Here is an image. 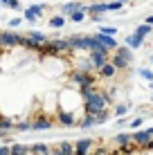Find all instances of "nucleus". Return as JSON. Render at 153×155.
Instances as JSON below:
<instances>
[{"mask_svg": "<svg viewBox=\"0 0 153 155\" xmlns=\"http://www.w3.org/2000/svg\"><path fill=\"white\" fill-rule=\"evenodd\" d=\"M70 81L77 88H97V74H88V72H79L70 70Z\"/></svg>", "mask_w": 153, "mask_h": 155, "instance_id": "1", "label": "nucleus"}, {"mask_svg": "<svg viewBox=\"0 0 153 155\" xmlns=\"http://www.w3.org/2000/svg\"><path fill=\"white\" fill-rule=\"evenodd\" d=\"M20 45V34H16L12 29H2L0 31V47L5 50H12V47H18Z\"/></svg>", "mask_w": 153, "mask_h": 155, "instance_id": "2", "label": "nucleus"}, {"mask_svg": "<svg viewBox=\"0 0 153 155\" xmlns=\"http://www.w3.org/2000/svg\"><path fill=\"white\" fill-rule=\"evenodd\" d=\"M131 140H133V144H138V146L153 148V137H149L146 130H133L131 133Z\"/></svg>", "mask_w": 153, "mask_h": 155, "instance_id": "3", "label": "nucleus"}, {"mask_svg": "<svg viewBox=\"0 0 153 155\" xmlns=\"http://www.w3.org/2000/svg\"><path fill=\"white\" fill-rule=\"evenodd\" d=\"M56 117H59V124L63 128H72V126H77L79 124V119H77V115L75 113H70V110H56Z\"/></svg>", "mask_w": 153, "mask_h": 155, "instance_id": "4", "label": "nucleus"}, {"mask_svg": "<svg viewBox=\"0 0 153 155\" xmlns=\"http://www.w3.org/2000/svg\"><path fill=\"white\" fill-rule=\"evenodd\" d=\"M106 12H108V2H106V0H95L92 5H88V14H90V18H104Z\"/></svg>", "mask_w": 153, "mask_h": 155, "instance_id": "5", "label": "nucleus"}, {"mask_svg": "<svg viewBox=\"0 0 153 155\" xmlns=\"http://www.w3.org/2000/svg\"><path fill=\"white\" fill-rule=\"evenodd\" d=\"M92 144H95L92 137H81V140H77L75 142V155H88L90 148H92Z\"/></svg>", "mask_w": 153, "mask_h": 155, "instance_id": "6", "label": "nucleus"}, {"mask_svg": "<svg viewBox=\"0 0 153 155\" xmlns=\"http://www.w3.org/2000/svg\"><path fill=\"white\" fill-rule=\"evenodd\" d=\"M88 58H90V63H92L95 72H99V70H101V68L110 61V56H106V54H99V52H88Z\"/></svg>", "mask_w": 153, "mask_h": 155, "instance_id": "7", "label": "nucleus"}, {"mask_svg": "<svg viewBox=\"0 0 153 155\" xmlns=\"http://www.w3.org/2000/svg\"><path fill=\"white\" fill-rule=\"evenodd\" d=\"M110 63H113V68L119 72V70H128L133 61H131V58H126V56H122V54H117V52H113V56H110Z\"/></svg>", "mask_w": 153, "mask_h": 155, "instance_id": "8", "label": "nucleus"}, {"mask_svg": "<svg viewBox=\"0 0 153 155\" xmlns=\"http://www.w3.org/2000/svg\"><path fill=\"white\" fill-rule=\"evenodd\" d=\"M95 38H97L99 43H101V45L106 47L108 52H115V50H117V47H119L117 38H113V36H106V34H99V31H97V34H95Z\"/></svg>", "mask_w": 153, "mask_h": 155, "instance_id": "9", "label": "nucleus"}, {"mask_svg": "<svg viewBox=\"0 0 153 155\" xmlns=\"http://www.w3.org/2000/svg\"><path fill=\"white\" fill-rule=\"evenodd\" d=\"M50 128H52V119H50V117H36V119L34 121H32V130H34V133H41V130H50Z\"/></svg>", "mask_w": 153, "mask_h": 155, "instance_id": "10", "label": "nucleus"}, {"mask_svg": "<svg viewBox=\"0 0 153 155\" xmlns=\"http://www.w3.org/2000/svg\"><path fill=\"white\" fill-rule=\"evenodd\" d=\"M124 45L128 47V50H140V47L144 45V38H140V36L133 31V34H128V36L124 38Z\"/></svg>", "mask_w": 153, "mask_h": 155, "instance_id": "11", "label": "nucleus"}, {"mask_svg": "<svg viewBox=\"0 0 153 155\" xmlns=\"http://www.w3.org/2000/svg\"><path fill=\"white\" fill-rule=\"evenodd\" d=\"M25 36H27V38L34 43V45H38V47H41V45H45V43L50 41L45 31H36V29H34V31H29V34H25Z\"/></svg>", "mask_w": 153, "mask_h": 155, "instance_id": "12", "label": "nucleus"}, {"mask_svg": "<svg viewBox=\"0 0 153 155\" xmlns=\"http://www.w3.org/2000/svg\"><path fill=\"white\" fill-rule=\"evenodd\" d=\"M97 77H99V79H115V77H117V70H115V68H113V63L108 61L106 65H104L101 70L97 72Z\"/></svg>", "mask_w": 153, "mask_h": 155, "instance_id": "13", "label": "nucleus"}, {"mask_svg": "<svg viewBox=\"0 0 153 155\" xmlns=\"http://www.w3.org/2000/svg\"><path fill=\"white\" fill-rule=\"evenodd\" d=\"M9 153L12 155H29V144H9Z\"/></svg>", "mask_w": 153, "mask_h": 155, "instance_id": "14", "label": "nucleus"}, {"mask_svg": "<svg viewBox=\"0 0 153 155\" xmlns=\"http://www.w3.org/2000/svg\"><path fill=\"white\" fill-rule=\"evenodd\" d=\"M29 153L32 155H52V148L47 144H29Z\"/></svg>", "mask_w": 153, "mask_h": 155, "instance_id": "15", "label": "nucleus"}, {"mask_svg": "<svg viewBox=\"0 0 153 155\" xmlns=\"http://www.w3.org/2000/svg\"><path fill=\"white\" fill-rule=\"evenodd\" d=\"M131 133H117V135L113 137V144H117V146H126V144H131Z\"/></svg>", "mask_w": 153, "mask_h": 155, "instance_id": "16", "label": "nucleus"}, {"mask_svg": "<svg viewBox=\"0 0 153 155\" xmlns=\"http://www.w3.org/2000/svg\"><path fill=\"white\" fill-rule=\"evenodd\" d=\"M135 34H138L140 38L146 41V36L153 34V27H151V25H144V23H142V25H138V27H135Z\"/></svg>", "mask_w": 153, "mask_h": 155, "instance_id": "17", "label": "nucleus"}, {"mask_svg": "<svg viewBox=\"0 0 153 155\" xmlns=\"http://www.w3.org/2000/svg\"><path fill=\"white\" fill-rule=\"evenodd\" d=\"M65 23H68V18H65V16H61V14H56V16H52V18H50V27H54V29H61Z\"/></svg>", "mask_w": 153, "mask_h": 155, "instance_id": "18", "label": "nucleus"}, {"mask_svg": "<svg viewBox=\"0 0 153 155\" xmlns=\"http://www.w3.org/2000/svg\"><path fill=\"white\" fill-rule=\"evenodd\" d=\"M0 133H14V119L0 117Z\"/></svg>", "mask_w": 153, "mask_h": 155, "instance_id": "19", "label": "nucleus"}, {"mask_svg": "<svg viewBox=\"0 0 153 155\" xmlns=\"http://www.w3.org/2000/svg\"><path fill=\"white\" fill-rule=\"evenodd\" d=\"M59 151L63 155H75V142H59Z\"/></svg>", "mask_w": 153, "mask_h": 155, "instance_id": "20", "label": "nucleus"}, {"mask_svg": "<svg viewBox=\"0 0 153 155\" xmlns=\"http://www.w3.org/2000/svg\"><path fill=\"white\" fill-rule=\"evenodd\" d=\"M128 110H131V104H117V106H115V110H113V117L122 119V117L128 113Z\"/></svg>", "mask_w": 153, "mask_h": 155, "instance_id": "21", "label": "nucleus"}, {"mask_svg": "<svg viewBox=\"0 0 153 155\" xmlns=\"http://www.w3.org/2000/svg\"><path fill=\"white\" fill-rule=\"evenodd\" d=\"M32 130V121H16L14 124V133H27Z\"/></svg>", "mask_w": 153, "mask_h": 155, "instance_id": "22", "label": "nucleus"}, {"mask_svg": "<svg viewBox=\"0 0 153 155\" xmlns=\"http://www.w3.org/2000/svg\"><path fill=\"white\" fill-rule=\"evenodd\" d=\"M79 128H95V117L92 115H86L83 119H79Z\"/></svg>", "mask_w": 153, "mask_h": 155, "instance_id": "23", "label": "nucleus"}, {"mask_svg": "<svg viewBox=\"0 0 153 155\" xmlns=\"http://www.w3.org/2000/svg\"><path fill=\"white\" fill-rule=\"evenodd\" d=\"M27 9L36 16V18H43V14H45V9H47V5H32V7H27Z\"/></svg>", "mask_w": 153, "mask_h": 155, "instance_id": "24", "label": "nucleus"}, {"mask_svg": "<svg viewBox=\"0 0 153 155\" xmlns=\"http://www.w3.org/2000/svg\"><path fill=\"white\" fill-rule=\"evenodd\" d=\"M108 119H110V110H104V113L95 115V126H101V124H106Z\"/></svg>", "mask_w": 153, "mask_h": 155, "instance_id": "25", "label": "nucleus"}, {"mask_svg": "<svg viewBox=\"0 0 153 155\" xmlns=\"http://www.w3.org/2000/svg\"><path fill=\"white\" fill-rule=\"evenodd\" d=\"M99 34H106V36H117V27H113V25H101L99 27Z\"/></svg>", "mask_w": 153, "mask_h": 155, "instance_id": "26", "label": "nucleus"}, {"mask_svg": "<svg viewBox=\"0 0 153 155\" xmlns=\"http://www.w3.org/2000/svg\"><path fill=\"white\" fill-rule=\"evenodd\" d=\"M68 20H70V23H83V20H86V12H75V14H70L68 16Z\"/></svg>", "mask_w": 153, "mask_h": 155, "instance_id": "27", "label": "nucleus"}, {"mask_svg": "<svg viewBox=\"0 0 153 155\" xmlns=\"http://www.w3.org/2000/svg\"><path fill=\"white\" fill-rule=\"evenodd\" d=\"M138 74H140V77L142 79H146V81H153V70H149V68H140V70H138Z\"/></svg>", "mask_w": 153, "mask_h": 155, "instance_id": "28", "label": "nucleus"}, {"mask_svg": "<svg viewBox=\"0 0 153 155\" xmlns=\"http://www.w3.org/2000/svg\"><path fill=\"white\" fill-rule=\"evenodd\" d=\"M115 52H117V54H122V56H126V58H131V61H133V54H131V52H133V50H128V47H126V45H119V47H117V50H115Z\"/></svg>", "mask_w": 153, "mask_h": 155, "instance_id": "29", "label": "nucleus"}, {"mask_svg": "<svg viewBox=\"0 0 153 155\" xmlns=\"http://www.w3.org/2000/svg\"><path fill=\"white\" fill-rule=\"evenodd\" d=\"M23 16H25V20H27V23H32V25H34V23H36V20H38V18H36V16H34V14H32V12H29V9H23Z\"/></svg>", "mask_w": 153, "mask_h": 155, "instance_id": "30", "label": "nucleus"}, {"mask_svg": "<svg viewBox=\"0 0 153 155\" xmlns=\"http://www.w3.org/2000/svg\"><path fill=\"white\" fill-rule=\"evenodd\" d=\"M124 5L122 2H117V0H113V2H108V12H119Z\"/></svg>", "mask_w": 153, "mask_h": 155, "instance_id": "31", "label": "nucleus"}, {"mask_svg": "<svg viewBox=\"0 0 153 155\" xmlns=\"http://www.w3.org/2000/svg\"><path fill=\"white\" fill-rule=\"evenodd\" d=\"M142 117H135V119H131V128H133V130H140V126H142Z\"/></svg>", "mask_w": 153, "mask_h": 155, "instance_id": "32", "label": "nucleus"}, {"mask_svg": "<svg viewBox=\"0 0 153 155\" xmlns=\"http://www.w3.org/2000/svg\"><path fill=\"white\" fill-rule=\"evenodd\" d=\"M20 25H23V18H12V20H9V27H12V29L20 27Z\"/></svg>", "mask_w": 153, "mask_h": 155, "instance_id": "33", "label": "nucleus"}, {"mask_svg": "<svg viewBox=\"0 0 153 155\" xmlns=\"http://www.w3.org/2000/svg\"><path fill=\"white\" fill-rule=\"evenodd\" d=\"M7 7H9V9H23V5H20V0H9Z\"/></svg>", "mask_w": 153, "mask_h": 155, "instance_id": "34", "label": "nucleus"}, {"mask_svg": "<svg viewBox=\"0 0 153 155\" xmlns=\"http://www.w3.org/2000/svg\"><path fill=\"white\" fill-rule=\"evenodd\" d=\"M0 155H12L9 153V144H2V146H0Z\"/></svg>", "mask_w": 153, "mask_h": 155, "instance_id": "35", "label": "nucleus"}, {"mask_svg": "<svg viewBox=\"0 0 153 155\" xmlns=\"http://www.w3.org/2000/svg\"><path fill=\"white\" fill-rule=\"evenodd\" d=\"M146 133H149V137H153V126H149V128H144Z\"/></svg>", "mask_w": 153, "mask_h": 155, "instance_id": "36", "label": "nucleus"}, {"mask_svg": "<svg viewBox=\"0 0 153 155\" xmlns=\"http://www.w3.org/2000/svg\"><path fill=\"white\" fill-rule=\"evenodd\" d=\"M52 155H63V153L59 151V148H52Z\"/></svg>", "mask_w": 153, "mask_h": 155, "instance_id": "37", "label": "nucleus"}, {"mask_svg": "<svg viewBox=\"0 0 153 155\" xmlns=\"http://www.w3.org/2000/svg\"><path fill=\"white\" fill-rule=\"evenodd\" d=\"M0 5H2V7H7V5H9V0H0Z\"/></svg>", "mask_w": 153, "mask_h": 155, "instance_id": "38", "label": "nucleus"}, {"mask_svg": "<svg viewBox=\"0 0 153 155\" xmlns=\"http://www.w3.org/2000/svg\"><path fill=\"white\" fill-rule=\"evenodd\" d=\"M117 2H122V5H126V2H131V0H117Z\"/></svg>", "mask_w": 153, "mask_h": 155, "instance_id": "39", "label": "nucleus"}, {"mask_svg": "<svg viewBox=\"0 0 153 155\" xmlns=\"http://www.w3.org/2000/svg\"><path fill=\"white\" fill-rule=\"evenodd\" d=\"M149 90H151V92H153V81H151V83H149Z\"/></svg>", "mask_w": 153, "mask_h": 155, "instance_id": "40", "label": "nucleus"}, {"mask_svg": "<svg viewBox=\"0 0 153 155\" xmlns=\"http://www.w3.org/2000/svg\"><path fill=\"white\" fill-rule=\"evenodd\" d=\"M151 63H153V54H151Z\"/></svg>", "mask_w": 153, "mask_h": 155, "instance_id": "41", "label": "nucleus"}, {"mask_svg": "<svg viewBox=\"0 0 153 155\" xmlns=\"http://www.w3.org/2000/svg\"><path fill=\"white\" fill-rule=\"evenodd\" d=\"M151 99H153V92H151Z\"/></svg>", "mask_w": 153, "mask_h": 155, "instance_id": "42", "label": "nucleus"}, {"mask_svg": "<svg viewBox=\"0 0 153 155\" xmlns=\"http://www.w3.org/2000/svg\"><path fill=\"white\" fill-rule=\"evenodd\" d=\"M0 146H2V142H0Z\"/></svg>", "mask_w": 153, "mask_h": 155, "instance_id": "43", "label": "nucleus"}]
</instances>
